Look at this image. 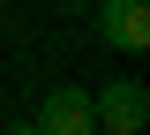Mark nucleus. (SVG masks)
I'll use <instances>...</instances> for the list:
<instances>
[{
	"instance_id": "nucleus-1",
	"label": "nucleus",
	"mask_w": 150,
	"mask_h": 135,
	"mask_svg": "<svg viewBox=\"0 0 150 135\" xmlns=\"http://www.w3.org/2000/svg\"><path fill=\"white\" fill-rule=\"evenodd\" d=\"M90 113H98L105 135H143L150 128V90L120 75V83H105V90H90Z\"/></svg>"
},
{
	"instance_id": "nucleus-2",
	"label": "nucleus",
	"mask_w": 150,
	"mask_h": 135,
	"mask_svg": "<svg viewBox=\"0 0 150 135\" xmlns=\"http://www.w3.org/2000/svg\"><path fill=\"white\" fill-rule=\"evenodd\" d=\"M38 135H98V113H90V90L83 83H60V90H45V105L30 113Z\"/></svg>"
},
{
	"instance_id": "nucleus-3",
	"label": "nucleus",
	"mask_w": 150,
	"mask_h": 135,
	"mask_svg": "<svg viewBox=\"0 0 150 135\" xmlns=\"http://www.w3.org/2000/svg\"><path fill=\"white\" fill-rule=\"evenodd\" d=\"M98 38L112 53H150V0H98Z\"/></svg>"
},
{
	"instance_id": "nucleus-4",
	"label": "nucleus",
	"mask_w": 150,
	"mask_h": 135,
	"mask_svg": "<svg viewBox=\"0 0 150 135\" xmlns=\"http://www.w3.org/2000/svg\"><path fill=\"white\" fill-rule=\"evenodd\" d=\"M0 135H38V128H30V120H15V128H0Z\"/></svg>"
}]
</instances>
